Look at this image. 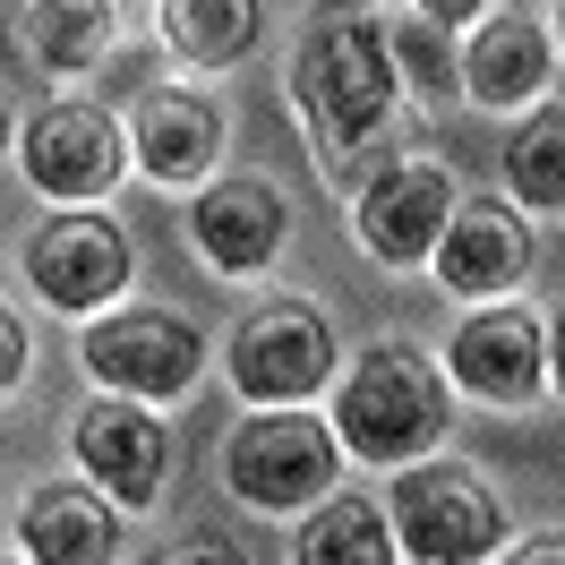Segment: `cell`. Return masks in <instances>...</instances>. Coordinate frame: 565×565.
Masks as SVG:
<instances>
[{
  "instance_id": "7402d4cb",
  "label": "cell",
  "mask_w": 565,
  "mask_h": 565,
  "mask_svg": "<svg viewBox=\"0 0 565 565\" xmlns=\"http://www.w3.org/2000/svg\"><path fill=\"white\" fill-rule=\"evenodd\" d=\"M26 360H35V343H26V326H18V309L0 300V394H18V377H26Z\"/></svg>"
},
{
  "instance_id": "ffe728a7",
  "label": "cell",
  "mask_w": 565,
  "mask_h": 565,
  "mask_svg": "<svg viewBox=\"0 0 565 565\" xmlns=\"http://www.w3.org/2000/svg\"><path fill=\"white\" fill-rule=\"evenodd\" d=\"M505 189L531 214H565V104L557 95H540V111L505 138Z\"/></svg>"
},
{
  "instance_id": "8992f818",
  "label": "cell",
  "mask_w": 565,
  "mask_h": 565,
  "mask_svg": "<svg viewBox=\"0 0 565 565\" xmlns=\"http://www.w3.org/2000/svg\"><path fill=\"white\" fill-rule=\"evenodd\" d=\"M223 369H232V386L248 403H300V394L334 386V326L309 309V300H266V309H248L232 326V343H223Z\"/></svg>"
},
{
  "instance_id": "4fadbf2b",
  "label": "cell",
  "mask_w": 565,
  "mask_h": 565,
  "mask_svg": "<svg viewBox=\"0 0 565 565\" xmlns=\"http://www.w3.org/2000/svg\"><path fill=\"white\" fill-rule=\"evenodd\" d=\"M428 266H437V282L455 300H505L531 275V232L505 206H489V198H455L446 232L428 248Z\"/></svg>"
},
{
  "instance_id": "7a4b0ae2",
  "label": "cell",
  "mask_w": 565,
  "mask_h": 565,
  "mask_svg": "<svg viewBox=\"0 0 565 565\" xmlns=\"http://www.w3.org/2000/svg\"><path fill=\"white\" fill-rule=\"evenodd\" d=\"M446 428H455L446 377L412 343H369L343 369V386H334V446L377 462V471H394V462H412V455H437Z\"/></svg>"
},
{
  "instance_id": "9a60e30c",
  "label": "cell",
  "mask_w": 565,
  "mask_h": 565,
  "mask_svg": "<svg viewBox=\"0 0 565 565\" xmlns=\"http://www.w3.org/2000/svg\"><path fill=\"white\" fill-rule=\"evenodd\" d=\"M557 86V35L540 26V18H489V26H471L455 61V95L489 111H514V104H540Z\"/></svg>"
},
{
  "instance_id": "cb8c5ba5",
  "label": "cell",
  "mask_w": 565,
  "mask_h": 565,
  "mask_svg": "<svg viewBox=\"0 0 565 565\" xmlns=\"http://www.w3.org/2000/svg\"><path fill=\"white\" fill-rule=\"evenodd\" d=\"M9 138H18V120H9V95H0V154H9Z\"/></svg>"
},
{
  "instance_id": "7c38bea8",
  "label": "cell",
  "mask_w": 565,
  "mask_h": 565,
  "mask_svg": "<svg viewBox=\"0 0 565 565\" xmlns=\"http://www.w3.org/2000/svg\"><path fill=\"white\" fill-rule=\"evenodd\" d=\"M189 241L206 248L214 275H266L291 241V198L266 172H206L189 206Z\"/></svg>"
},
{
  "instance_id": "ac0fdd59",
  "label": "cell",
  "mask_w": 565,
  "mask_h": 565,
  "mask_svg": "<svg viewBox=\"0 0 565 565\" xmlns=\"http://www.w3.org/2000/svg\"><path fill=\"white\" fill-rule=\"evenodd\" d=\"M257 0H154V35L172 43V61L189 70H232L248 61V43H257Z\"/></svg>"
},
{
  "instance_id": "30bf717a",
  "label": "cell",
  "mask_w": 565,
  "mask_h": 565,
  "mask_svg": "<svg viewBox=\"0 0 565 565\" xmlns=\"http://www.w3.org/2000/svg\"><path fill=\"white\" fill-rule=\"evenodd\" d=\"M548 318L540 309H505V300H471L462 334L446 343V369L455 386H471V403H497V412H523L531 394H548Z\"/></svg>"
},
{
  "instance_id": "ba28073f",
  "label": "cell",
  "mask_w": 565,
  "mask_h": 565,
  "mask_svg": "<svg viewBox=\"0 0 565 565\" xmlns=\"http://www.w3.org/2000/svg\"><path fill=\"white\" fill-rule=\"evenodd\" d=\"M129 232L95 206H61L43 223L35 241H26V282H35V300L52 309H70V318H95L111 309L120 291H129Z\"/></svg>"
},
{
  "instance_id": "2e32d148",
  "label": "cell",
  "mask_w": 565,
  "mask_h": 565,
  "mask_svg": "<svg viewBox=\"0 0 565 565\" xmlns=\"http://www.w3.org/2000/svg\"><path fill=\"white\" fill-rule=\"evenodd\" d=\"M18 548L35 565H111L120 557V505L95 480H52L18 514Z\"/></svg>"
},
{
  "instance_id": "9c48e42d",
  "label": "cell",
  "mask_w": 565,
  "mask_h": 565,
  "mask_svg": "<svg viewBox=\"0 0 565 565\" xmlns=\"http://www.w3.org/2000/svg\"><path fill=\"white\" fill-rule=\"evenodd\" d=\"M455 172L437 163V154H394L377 172L360 180L352 198V232L360 248L377 257V266H428V248L446 232V214H455Z\"/></svg>"
},
{
  "instance_id": "3957f363",
  "label": "cell",
  "mask_w": 565,
  "mask_h": 565,
  "mask_svg": "<svg viewBox=\"0 0 565 565\" xmlns=\"http://www.w3.org/2000/svg\"><path fill=\"white\" fill-rule=\"evenodd\" d=\"M394 557H420V565H471L497 557L505 540V505L497 489L471 471V462H394Z\"/></svg>"
},
{
  "instance_id": "603a6c76",
  "label": "cell",
  "mask_w": 565,
  "mask_h": 565,
  "mask_svg": "<svg viewBox=\"0 0 565 565\" xmlns=\"http://www.w3.org/2000/svg\"><path fill=\"white\" fill-rule=\"evenodd\" d=\"M412 9H420L428 26H446V35H455V26H480V18H489V0H412Z\"/></svg>"
},
{
  "instance_id": "52a82bcc",
  "label": "cell",
  "mask_w": 565,
  "mask_h": 565,
  "mask_svg": "<svg viewBox=\"0 0 565 565\" xmlns=\"http://www.w3.org/2000/svg\"><path fill=\"white\" fill-rule=\"evenodd\" d=\"M70 446H77V471H86L120 514H154V505H163V480H172V428L154 420L138 394H111L104 386V403L77 412Z\"/></svg>"
},
{
  "instance_id": "5b68a950",
  "label": "cell",
  "mask_w": 565,
  "mask_h": 565,
  "mask_svg": "<svg viewBox=\"0 0 565 565\" xmlns=\"http://www.w3.org/2000/svg\"><path fill=\"white\" fill-rule=\"evenodd\" d=\"M334 428L309 420V412H257L223 437V480L241 505L257 514H291V505H318L334 489Z\"/></svg>"
},
{
  "instance_id": "d6986e66",
  "label": "cell",
  "mask_w": 565,
  "mask_h": 565,
  "mask_svg": "<svg viewBox=\"0 0 565 565\" xmlns=\"http://www.w3.org/2000/svg\"><path fill=\"white\" fill-rule=\"evenodd\" d=\"M291 557L300 565H394V523H386V505L334 489V497H318V514L300 523Z\"/></svg>"
},
{
  "instance_id": "277c9868",
  "label": "cell",
  "mask_w": 565,
  "mask_h": 565,
  "mask_svg": "<svg viewBox=\"0 0 565 565\" xmlns=\"http://www.w3.org/2000/svg\"><path fill=\"white\" fill-rule=\"evenodd\" d=\"M86 377L111 394H138V403H172L206 377V334L180 318V309H95L86 326Z\"/></svg>"
},
{
  "instance_id": "e0dca14e",
  "label": "cell",
  "mask_w": 565,
  "mask_h": 565,
  "mask_svg": "<svg viewBox=\"0 0 565 565\" xmlns=\"http://www.w3.org/2000/svg\"><path fill=\"white\" fill-rule=\"evenodd\" d=\"M18 43H26L35 70L86 77L111 52V0H26L18 9Z\"/></svg>"
},
{
  "instance_id": "6da1fadb",
  "label": "cell",
  "mask_w": 565,
  "mask_h": 565,
  "mask_svg": "<svg viewBox=\"0 0 565 565\" xmlns=\"http://www.w3.org/2000/svg\"><path fill=\"white\" fill-rule=\"evenodd\" d=\"M394 95H403V70H394L386 18L369 0H318L291 43V104L309 120L318 163L360 154L394 120Z\"/></svg>"
},
{
  "instance_id": "44dd1931",
  "label": "cell",
  "mask_w": 565,
  "mask_h": 565,
  "mask_svg": "<svg viewBox=\"0 0 565 565\" xmlns=\"http://www.w3.org/2000/svg\"><path fill=\"white\" fill-rule=\"evenodd\" d=\"M394 43V70H412V86H428V95H455V52H446V26H386Z\"/></svg>"
},
{
  "instance_id": "5bb4252c",
  "label": "cell",
  "mask_w": 565,
  "mask_h": 565,
  "mask_svg": "<svg viewBox=\"0 0 565 565\" xmlns=\"http://www.w3.org/2000/svg\"><path fill=\"white\" fill-rule=\"evenodd\" d=\"M223 111L198 95V86H146L138 111H129V146H138V163L163 189H198V180L223 163Z\"/></svg>"
},
{
  "instance_id": "8fae6325",
  "label": "cell",
  "mask_w": 565,
  "mask_h": 565,
  "mask_svg": "<svg viewBox=\"0 0 565 565\" xmlns=\"http://www.w3.org/2000/svg\"><path fill=\"white\" fill-rule=\"evenodd\" d=\"M18 154H26V180H35L43 198H61V206H86V198H104L120 163H129V138H120V120L104 104H43L26 129H18Z\"/></svg>"
}]
</instances>
